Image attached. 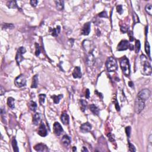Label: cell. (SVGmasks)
Returning <instances> with one entry per match:
<instances>
[{
	"mask_svg": "<svg viewBox=\"0 0 152 152\" xmlns=\"http://www.w3.org/2000/svg\"><path fill=\"white\" fill-rule=\"evenodd\" d=\"M2 29H13L14 27V26L13 24H9V23H4L2 26Z\"/></svg>",
	"mask_w": 152,
	"mask_h": 152,
	"instance_id": "obj_33",
	"label": "cell"
},
{
	"mask_svg": "<svg viewBox=\"0 0 152 152\" xmlns=\"http://www.w3.org/2000/svg\"><path fill=\"white\" fill-rule=\"evenodd\" d=\"M41 120V115L40 113H36L33 117V123L34 125H38Z\"/></svg>",
	"mask_w": 152,
	"mask_h": 152,
	"instance_id": "obj_16",
	"label": "cell"
},
{
	"mask_svg": "<svg viewBox=\"0 0 152 152\" xmlns=\"http://www.w3.org/2000/svg\"><path fill=\"white\" fill-rule=\"evenodd\" d=\"M117 11L119 14H122L123 13V8L122 5H118L117 7Z\"/></svg>",
	"mask_w": 152,
	"mask_h": 152,
	"instance_id": "obj_36",
	"label": "cell"
},
{
	"mask_svg": "<svg viewBox=\"0 0 152 152\" xmlns=\"http://www.w3.org/2000/svg\"><path fill=\"white\" fill-rule=\"evenodd\" d=\"M140 42L139 40H137L136 42V45H135V51H136V53H138L139 52L140 49Z\"/></svg>",
	"mask_w": 152,
	"mask_h": 152,
	"instance_id": "obj_31",
	"label": "cell"
},
{
	"mask_svg": "<svg viewBox=\"0 0 152 152\" xmlns=\"http://www.w3.org/2000/svg\"><path fill=\"white\" fill-rule=\"evenodd\" d=\"M121 30L123 33H126L128 32V29L125 26H121Z\"/></svg>",
	"mask_w": 152,
	"mask_h": 152,
	"instance_id": "obj_42",
	"label": "cell"
},
{
	"mask_svg": "<svg viewBox=\"0 0 152 152\" xmlns=\"http://www.w3.org/2000/svg\"><path fill=\"white\" fill-rule=\"evenodd\" d=\"M0 90H0V92H1V95H3L4 93H5V89H4L2 86H1Z\"/></svg>",
	"mask_w": 152,
	"mask_h": 152,
	"instance_id": "obj_44",
	"label": "cell"
},
{
	"mask_svg": "<svg viewBox=\"0 0 152 152\" xmlns=\"http://www.w3.org/2000/svg\"><path fill=\"white\" fill-rule=\"evenodd\" d=\"M73 76L74 78H80L82 77V74L81 72V69L80 67H76L73 73Z\"/></svg>",
	"mask_w": 152,
	"mask_h": 152,
	"instance_id": "obj_14",
	"label": "cell"
},
{
	"mask_svg": "<svg viewBox=\"0 0 152 152\" xmlns=\"http://www.w3.org/2000/svg\"><path fill=\"white\" fill-rule=\"evenodd\" d=\"M76 147H73V152H75V151H76Z\"/></svg>",
	"mask_w": 152,
	"mask_h": 152,
	"instance_id": "obj_47",
	"label": "cell"
},
{
	"mask_svg": "<svg viewBox=\"0 0 152 152\" xmlns=\"http://www.w3.org/2000/svg\"><path fill=\"white\" fill-rule=\"evenodd\" d=\"M90 110L92 111V112L93 113H94V115H99V109L94 104H92V105H90Z\"/></svg>",
	"mask_w": 152,
	"mask_h": 152,
	"instance_id": "obj_19",
	"label": "cell"
},
{
	"mask_svg": "<svg viewBox=\"0 0 152 152\" xmlns=\"http://www.w3.org/2000/svg\"><path fill=\"white\" fill-rule=\"evenodd\" d=\"M129 150L130 152H136V148H135L134 146L131 143H129Z\"/></svg>",
	"mask_w": 152,
	"mask_h": 152,
	"instance_id": "obj_40",
	"label": "cell"
},
{
	"mask_svg": "<svg viewBox=\"0 0 152 152\" xmlns=\"http://www.w3.org/2000/svg\"><path fill=\"white\" fill-rule=\"evenodd\" d=\"M144 106H145V102L137 97L136 99V101H135V112L137 114H139L144 108Z\"/></svg>",
	"mask_w": 152,
	"mask_h": 152,
	"instance_id": "obj_5",
	"label": "cell"
},
{
	"mask_svg": "<svg viewBox=\"0 0 152 152\" xmlns=\"http://www.w3.org/2000/svg\"><path fill=\"white\" fill-rule=\"evenodd\" d=\"M85 96H86V98H89V96H90V91L87 88V89H86V95H85Z\"/></svg>",
	"mask_w": 152,
	"mask_h": 152,
	"instance_id": "obj_43",
	"label": "cell"
},
{
	"mask_svg": "<svg viewBox=\"0 0 152 152\" xmlns=\"http://www.w3.org/2000/svg\"><path fill=\"white\" fill-rule=\"evenodd\" d=\"M55 3L56 4V6L58 10H63L64 9V1H55Z\"/></svg>",
	"mask_w": 152,
	"mask_h": 152,
	"instance_id": "obj_24",
	"label": "cell"
},
{
	"mask_svg": "<svg viewBox=\"0 0 152 152\" xmlns=\"http://www.w3.org/2000/svg\"><path fill=\"white\" fill-rule=\"evenodd\" d=\"M113 103H114L116 109L117 110V111H120V107H119V105H118V103L117 102V99H115V100H113Z\"/></svg>",
	"mask_w": 152,
	"mask_h": 152,
	"instance_id": "obj_39",
	"label": "cell"
},
{
	"mask_svg": "<svg viewBox=\"0 0 152 152\" xmlns=\"http://www.w3.org/2000/svg\"><path fill=\"white\" fill-rule=\"evenodd\" d=\"M14 98L10 97L7 99V105H8V107L10 108L11 109H13L15 108V103H14Z\"/></svg>",
	"mask_w": 152,
	"mask_h": 152,
	"instance_id": "obj_20",
	"label": "cell"
},
{
	"mask_svg": "<svg viewBox=\"0 0 152 152\" xmlns=\"http://www.w3.org/2000/svg\"><path fill=\"white\" fill-rule=\"evenodd\" d=\"M12 146H13V150L14 152H19V148H18V146H17V141L15 140V138H13V140H12Z\"/></svg>",
	"mask_w": 152,
	"mask_h": 152,
	"instance_id": "obj_28",
	"label": "cell"
},
{
	"mask_svg": "<svg viewBox=\"0 0 152 152\" xmlns=\"http://www.w3.org/2000/svg\"><path fill=\"white\" fill-rule=\"evenodd\" d=\"M38 75L36 74L33 77V81H32V86L31 87L32 88H36L38 87Z\"/></svg>",
	"mask_w": 152,
	"mask_h": 152,
	"instance_id": "obj_23",
	"label": "cell"
},
{
	"mask_svg": "<svg viewBox=\"0 0 152 152\" xmlns=\"http://www.w3.org/2000/svg\"><path fill=\"white\" fill-rule=\"evenodd\" d=\"M131 128L130 126L127 127L125 128V132H126V134L128 137H130V134H131Z\"/></svg>",
	"mask_w": 152,
	"mask_h": 152,
	"instance_id": "obj_35",
	"label": "cell"
},
{
	"mask_svg": "<svg viewBox=\"0 0 152 152\" xmlns=\"http://www.w3.org/2000/svg\"><path fill=\"white\" fill-rule=\"evenodd\" d=\"M95 62V58L93 53H90L88 54L87 58V64L89 67H92L93 65Z\"/></svg>",
	"mask_w": 152,
	"mask_h": 152,
	"instance_id": "obj_13",
	"label": "cell"
},
{
	"mask_svg": "<svg viewBox=\"0 0 152 152\" xmlns=\"http://www.w3.org/2000/svg\"><path fill=\"white\" fill-rule=\"evenodd\" d=\"M61 120L64 125H68L69 124V121H70V118H69V115L66 113H63L61 117Z\"/></svg>",
	"mask_w": 152,
	"mask_h": 152,
	"instance_id": "obj_17",
	"label": "cell"
},
{
	"mask_svg": "<svg viewBox=\"0 0 152 152\" xmlns=\"http://www.w3.org/2000/svg\"><path fill=\"white\" fill-rule=\"evenodd\" d=\"M26 52V50L25 49V48L24 47H20L17 50V52L16 56H15V60H16L17 63L18 65L20 64L21 61L23 60V55L24 54H25V52Z\"/></svg>",
	"mask_w": 152,
	"mask_h": 152,
	"instance_id": "obj_8",
	"label": "cell"
},
{
	"mask_svg": "<svg viewBox=\"0 0 152 152\" xmlns=\"http://www.w3.org/2000/svg\"><path fill=\"white\" fill-rule=\"evenodd\" d=\"M38 133L41 137H46L48 135L47 129H46L45 125L43 123H42L40 124V125H39V127L38 128Z\"/></svg>",
	"mask_w": 152,
	"mask_h": 152,
	"instance_id": "obj_9",
	"label": "cell"
},
{
	"mask_svg": "<svg viewBox=\"0 0 152 152\" xmlns=\"http://www.w3.org/2000/svg\"><path fill=\"white\" fill-rule=\"evenodd\" d=\"M120 66L123 74L126 77H129L130 74V67L129 61L127 57H124L121 59Z\"/></svg>",
	"mask_w": 152,
	"mask_h": 152,
	"instance_id": "obj_2",
	"label": "cell"
},
{
	"mask_svg": "<svg viewBox=\"0 0 152 152\" xmlns=\"http://www.w3.org/2000/svg\"><path fill=\"white\" fill-rule=\"evenodd\" d=\"M14 84L17 87H22L26 86V79L23 74H20L15 78L14 80Z\"/></svg>",
	"mask_w": 152,
	"mask_h": 152,
	"instance_id": "obj_6",
	"label": "cell"
},
{
	"mask_svg": "<svg viewBox=\"0 0 152 152\" xmlns=\"http://www.w3.org/2000/svg\"><path fill=\"white\" fill-rule=\"evenodd\" d=\"M81 151L82 152H88V150H87V149H86V147H83V149H82V150H81Z\"/></svg>",
	"mask_w": 152,
	"mask_h": 152,
	"instance_id": "obj_46",
	"label": "cell"
},
{
	"mask_svg": "<svg viewBox=\"0 0 152 152\" xmlns=\"http://www.w3.org/2000/svg\"><path fill=\"white\" fill-rule=\"evenodd\" d=\"M54 132L55 134L57 136H60L62 134V132H63V128L62 127L61 125H60L59 123L58 122H55L54 124Z\"/></svg>",
	"mask_w": 152,
	"mask_h": 152,
	"instance_id": "obj_10",
	"label": "cell"
},
{
	"mask_svg": "<svg viewBox=\"0 0 152 152\" xmlns=\"http://www.w3.org/2000/svg\"><path fill=\"white\" fill-rule=\"evenodd\" d=\"M142 73L145 76H150L152 74L151 65L148 61L147 58L144 55H142L140 57Z\"/></svg>",
	"mask_w": 152,
	"mask_h": 152,
	"instance_id": "obj_1",
	"label": "cell"
},
{
	"mask_svg": "<svg viewBox=\"0 0 152 152\" xmlns=\"http://www.w3.org/2000/svg\"><path fill=\"white\" fill-rule=\"evenodd\" d=\"M46 98V95L44 94H40L39 95V103H40V105H43L45 102V99Z\"/></svg>",
	"mask_w": 152,
	"mask_h": 152,
	"instance_id": "obj_32",
	"label": "cell"
},
{
	"mask_svg": "<svg viewBox=\"0 0 152 152\" xmlns=\"http://www.w3.org/2000/svg\"><path fill=\"white\" fill-rule=\"evenodd\" d=\"M34 149L37 152H45L48 150V148L46 146V145L42 144V143H39V144H36L34 147Z\"/></svg>",
	"mask_w": 152,
	"mask_h": 152,
	"instance_id": "obj_15",
	"label": "cell"
},
{
	"mask_svg": "<svg viewBox=\"0 0 152 152\" xmlns=\"http://www.w3.org/2000/svg\"><path fill=\"white\" fill-rule=\"evenodd\" d=\"M128 84H129V86H130V87H134V83L132 82V81H130V82L128 83Z\"/></svg>",
	"mask_w": 152,
	"mask_h": 152,
	"instance_id": "obj_45",
	"label": "cell"
},
{
	"mask_svg": "<svg viewBox=\"0 0 152 152\" xmlns=\"http://www.w3.org/2000/svg\"><path fill=\"white\" fill-rule=\"evenodd\" d=\"M128 34L129 37H130V40L131 42H132L134 40V38L133 36V33H132V31H128Z\"/></svg>",
	"mask_w": 152,
	"mask_h": 152,
	"instance_id": "obj_37",
	"label": "cell"
},
{
	"mask_svg": "<svg viewBox=\"0 0 152 152\" xmlns=\"http://www.w3.org/2000/svg\"><path fill=\"white\" fill-rule=\"evenodd\" d=\"M99 16L100 17H105L107 18L108 17V15H107V13H106V11H103L102 12L100 13L99 14Z\"/></svg>",
	"mask_w": 152,
	"mask_h": 152,
	"instance_id": "obj_38",
	"label": "cell"
},
{
	"mask_svg": "<svg viewBox=\"0 0 152 152\" xmlns=\"http://www.w3.org/2000/svg\"><path fill=\"white\" fill-rule=\"evenodd\" d=\"M61 142L63 144V145L67 147L70 145V143H71V139H70V137L68 136L67 135H64L63 137V138H62Z\"/></svg>",
	"mask_w": 152,
	"mask_h": 152,
	"instance_id": "obj_18",
	"label": "cell"
},
{
	"mask_svg": "<svg viewBox=\"0 0 152 152\" xmlns=\"http://www.w3.org/2000/svg\"><path fill=\"white\" fill-rule=\"evenodd\" d=\"M30 3L32 5V7H36L38 5V1H37V0H32V1H30Z\"/></svg>",
	"mask_w": 152,
	"mask_h": 152,
	"instance_id": "obj_41",
	"label": "cell"
},
{
	"mask_svg": "<svg viewBox=\"0 0 152 152\" xmlns=\"http://www.w3.org/2000/svg\"><path fill=\"white\" fill-rule=\"evenodd\" d=\"M80 130L83 132H89L92 130V125L88 123H84L80 126Z\"/></svg>",
	"mask_w": 152,
	"mask_h": 152,
	"instance_id": "obj_12",
	"label": "cell"
},
{
	"mask_svg": "<svg viewBox=\"0 0 152 152\" xmlns=\"http://www.w3.org/2000/svg\"><path fill=\"white\" fill-rule=\"evenodd\" d=\"M35 46H36L35 54H36V56L38 57L40 53V48L38 44H35Z\"/></svg>",
	"mask_w": 152,
	"mask_h": 152,
	"instance_id": "obj_34",
	"label": "cell"
},
{
	"mask_svg": "<svg viewBox=\"0 0 152 152\" xmlns=\"http://www.w3.org/2000/svg\"><path fill=\"white\" fill-rule=\"evenodd\" d=\"M145 51L146 52L147 55L149 59H151V57H150V48L149 43L147 41H146L145 43Z\"/></svg>",
	"mask_w": 152,
	"mask_h": 152,
	"instance_id": "obj_27",
	"label": "cell"
},
{
	"mask_svg": "<svg viewBox=\"0 0 152 152\" xmlns=\"http://www.w3.org/2000/svg\"><path fill=\"white\" fill-rule=\"evenodd\" d=\"M7 6L9 8H18L17 2L15 1H9L7 2Z\"/></svg>",
	"mask_w": 152,
	"mask_h": 152,
	"instance_id": "obj_22",
	"label": "cell"
},
{
	"mask_svg": "<svg viewBox=\"0 0 152 152\" xmlns=\"http://www.w3.org/2000/svg\"><path fill=\"white\" fill-rule=\"evenodd\" d=\"M28 106L29 108H30V109L31 111H33V112H34L37 108L36 103L34 102L33 101H30L29 103H28Z\"/></svg>",
	"mask_w": 152,
	"mask_h": 152,
	"instance_id": "obj_26",
	"label": "cell"
},
{
	"mask_svg": "<svg viewBox=\"0 0 152 152\" xmlns=\"http://www.w3.org/2000/svg\"><path fill=\"white\" fill-rule=\"evenodd\" d=\"M63 98V94H59V95H58V96L53 95L51 96V98H52V99H53L54 102L55 104L59 103L61 99Z\"/></svg>",
	"mask_w": 152,
	"mask_h": 152,
	"instance_id": "obj_25",
	"label": "cell"
},
{
	"mask_svg": "<svg viewBox=\"0 0 152 152\" xmlns=\"http://www.w3.org/2000/svg\"><path fill=\"white\" fill-rule=\"evenodd\" d=\"M145 10L149 15H152V5L151 4H147L145 7Z\"/></svg>",
	"mask_w": 152,
	"mask_h": 152,
	"instance_id": "obj_30",
	"label": "cell"
},
{
	"mask_svg": "<svg viewBox=\"0 0 152 152\" xmlns=\"http://www.w3.org/2000/svg\"><path fill=\"white\" fill-rule=\"evenodd\" d=\"M80 103H81V109L83 112L85 111V109L87 108V102L85 100L83 99H81L80 100Z\"/></svg>",
	"mask_w": 152,
	"mask_h": 152,
	"instance_id": "obj_29",
	"label": "cell"
},
{
	"mask_svg": "<svg viewBox=\"0 0 152 152\" xmlns=\"http://www.w3.org/2000/svg\"><path fill=\"white\" fill-rule=\"evenodd\" d=\"M151 95V92L149 89H143L141 90L137 94V98H140L142 100L145 102L146 100H147Z\"/></svg>",
	"mask_w": 152,
	"mask_h": 152,
	"instance_id": "obj_7",
	"label": "cell"
},
{
	"mask_svg": "<svg viewBox=\"0 0 152 152\" xmlns=\"http://www.w3.org/2000/svg\"><path fill=\"white\" fill-rule=\"evenodd\" d=\"M106 67L108 71L109 72L115 71L118 69V64L115 58L112 57H109L106 60Z\"/></svg>",
	"mask_w": 152,
	"mask_h": 152,
	"instance_id": "obj_3",
	"label": "cell"
},
{
	"mask_svg": "<svg viewBox=\"0 0 152 152\" xmlns=\"http://www.w3.org/2000/svg\"><path fill=\"white\" fill-rule=\"evenodd\" d=\"M61 31V27L59 26H57L56 28H54L52 29V32H51V34L53 36L56 37L59 34Z\"/></svg>",
	"mask_w": 152,
	"mask_h": 152,
	"instance_id": "obj_21",
	"label": "cell"
},
{
	"mask_svg": "<svg viewBox=\"0 0 152 152\" xmlns=\"http://www.w3.org/2000/svg\"><path fill=\"white\" fill-rule=\"evenodd\" d=\"M90 27H91V25L90 22L85 23L84 25L83 26V27L82 29H81V34H83V35H85V36L88 35V34L90 33Z\"/></svg>",
	"mask_w": 152,
	"mask_h": 152,
	"instance_id": "obj_11",
	"label": "cell"
},
{
	"mask_svg": "<svg viewBox=\"0 0 152 152\" xmlns=\"http://www.w3.org/2000/svg\"><path fill=\"white\" fill-rule=\"evenodd\" d=\"M128 49H130L131 51H132L134 49V47L133 45L130 44L129 42L127 40H121L117 46V50L119 51H125Z\"/></svg>",
	"mask_w": 152,
	"mask_h": 152,
	"instance_id": "obj_4",
	"label": "cell"
}]
</instances>
